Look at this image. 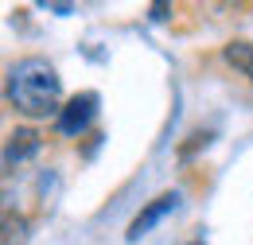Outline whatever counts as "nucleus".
Instances as JSON below:
<instances>
[{"mask_svg": "<svg viewBox=\"0 0 253 245\" xmlns=\"http://www.w3.org/2000/svg\"><path fill=\"white\" fill-rule=\"evenodd\" d=\"M4 97H8V105H12L24 121L59 117V109L66 105L59 70L43 59V55H28V59L8 66V74H4Z\"/></svg>", "mask_w": 253, "mask_h": 245, "instance_id": "obj_1", "label": "nucleus"}, {"mask_svg": "<svg viewBox=\"0 0 253 245\" xmlns=\"http://www.w3.org/2000/svg\"><path fill=\"white\" fill-rule=\"evenodd\" d=\"M97 117V93L86 90V93H74L70 101H66L63 109H59V117H55V132L59 136H70V140H78Z\"/></svg>", "mask_w": 253, "mask_h": 245, "instance_id": "obj_2", "label": "nucleus"}, {"mask_svg": "<svg viewBox=\"0 0 253 245\" xmlns=\"http://www.w3.org/2000/svg\"><path fill=\"white\" fill-rule=\"evenodd\" d=\"M39 148H43V136L35 132L32 124H16V128L8 132V140H4V167H8V171L20 167V163L32 160Z\"/></svg>", "mask_w": 253, "mask_h": 245, "instance_id": "obj_3", "label": "nucleus"}, {"mask_svg": "<svg viewBox=\"0 0 253 245\" xmlns=\"http://www.w3.org/2000/svg\"><path fill=\"white\" fill-rule=\"evenodd\" d=\"M175 206H179V191H168V195L152 199V203H148V206H144L140 214L128 222V234H125V238H128V242H140V238H144V234H148V230L156 226L160 218H164V214H171Z\"/></svg>", "mask_w": 253, "mask_h": 245, "instance_id": "obj_4", "label": "nucleus"}, {"mask_svg": "<svg viewBox=\"0 0 253 245\" xmlns=\"http://www.w3.org/2000/svg\"><path fill=\"white\" fill-rule=\"evenodd\" d=\"M222 62L234 66L242 78L253 82V39H230V43L222 47Z\"/></svg>", "mask_w": 253, "mask_h": 245, "instance_id": "obj_5", "label": "nucleus"}]
</instances>
